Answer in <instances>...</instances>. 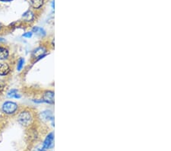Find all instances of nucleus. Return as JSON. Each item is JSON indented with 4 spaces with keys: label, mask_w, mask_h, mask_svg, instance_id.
<instances>
[{
    "label": "nucleus",
    "mask_w": 171,
    "mask_h": 151,
    "mask_svg": "<svg viewBox=\"0 0 171 151\" xmlns=\"http://www.w3.org/2000/svg\"><path fill=\"white\" fill-rule=\"evenodd\" d=\"M46 49L43 47H40L34 50V51L32 53V57L34 59H40L42 56H43L46 53Z\"/></svg>",
    "instance_id": "5"
},
{
    "label": "nucleus",
    "mask_w": 171,
    "mask_h": 151,
    "mask_svg": "<svg viewBox=\"0 0 171 151\" xmlns=\"http://www.w3.org/2000/svg\"><path fill=\"white\" fill-rule=\"evenodd\" d=\"M18 110V104L13 101H5L2 104V111L7 114H12Z\"/></svg>",
    "instance_id": "2"
},
{
    "label": "nucleus",
    "mask_w": 171,
    "mask_h": 151,
    "mask_svg": "<svg viewBox=\"0 0 171 151\" xmlns=\"http://www.w3.org/2000/svg\"><path fill=\"white\" fill-rule=\"evenodd\" d=\"M8 55H9V53L6 48L0 47V59L3 60V59H7L8 57Z\"/></svg>",
    "instance_id": "9"
},
{
    "label": "nucleus",
    "mask_w": 171,
    "mask_h": 151,
    "mask_svg": "<svg viewBox=\"0 0 171 151\" xmlns=\"http://www.w3.org/2000/svg\"><path fill=\"white\" fill-rule=\"evenodd\" d=\"M18 122L24 126H28L32 120V116L30 111H23L19 114L18 117Z\"/></svg>",
    "instance_id": "1"
},
{
    "label": "nucleus",
    "mask_w": 171,
    "mask_h": 151,
    "mask_svg": "<svg viewBox=\"0 0 171 151\" xmlns=\"http://www.w3.org/2000/svg\"><path fill=\"white\" fill-rule=\"evenodd\" d=\"M30 5L34 8L38 9L43 5V0H30Z\"/></svg>",
    "instance_id": "8"
},
{
    "label": "nucleus",
    "mask_w": 171,
    "mask_h": 151,
    "mask_svg": "<svg viewBox=\"0 0 171 151\" xmlns=\"http://www.w3.org/2000/svg\"><path fill=\"white\" fill-rule=\"evenodd\" d=\"M2 2H9V1H11V0H0Z\"/></svg>",
    "instance_id": "15"
},
{
    "label": "nucleus",
    "mask_w": 171,
    "mask_h": 151,
    "mask_svg": "<svg viewBox=\"0 0 171 151\" xmlns=\"http://www.w3.org/2000/svg\"><path fill=\"white\" fill-rule=\"evenodd\" d=\"M24 59L23 58H21V59L18 60V66H17V69L18 71H21L22 69L23 66H24Z\"/></svg>",
    "instance_id": "13"
},
{
    "label": "nucleus",
    "mask_w": 171,
    "mask_h": 151,
    "mask_svg": "<svg viewBox=\"0 0 171 151\" xmlns=\"http://www.w3.org/2000/svg\"><path fill=\"white\" fill-rule=\"evenodd\" d=\"M31 36H32V33H31V32H27V33H25V34H23V37H27V38H30V37H31Z\"/></svg>",
    "instance_id": "14"
},
{
    "label": "nucleus",
    "mask_w": 171,
    "mask_h": 151,
    "mask_svg": "<svg viewBox=\"0 0 171 151\" xmlns=\"http://www.w3.org/2000/svg\"><path fill=\"white\" fill-rule=\"evenodd\" d=\"M41 116L43 118L46 119V120H53V115H52L51 111H46L41 113Z\"/></svg>",
    "instance_id": "12"
},
{
    "label": "nucleus",
    "mask_w": 171,
    "mask_h": 151,
    "mask_svg": "<svg viewBox=\"0 0 171 151\" xmlns=\"http://www.w3.org/2000/svg\"><path fill=\"white\" fill-rule=\"evenodd\" d=\"M1 27H2V25H1V24H0V29H1Z\"/></svg>",
    "instance_id": "16"
},
{
    "label": "nucleus",
    "mask_w": 171,
    "mask_h": 151,
    "mask_svg": "<svg viewBox=\"0 0 171 151\" xmlns=\"http://www.w3.org/2000/svg\"><path fill=\"white\" fill-rule=\"evenodd\" d=\"M53 140H54V135L53 133H50V134L47 135V137L45 139L43 144V149H50L53 145Z\"/></svg>",
    "instance_id": "4"
},
{
    "label": "nucleus",
    "mask_w": 171,
    "mask_h": 151,
    "mask_svg": "<svg viewBox=\"0 0 171 151\" xmlns=\"http://www.w3.org/2000/svg\"><path fill=\"white\" fill-rule=\"evenodd\" d=\"M22 18L25 21L30 22V21H32L33 20H34V14L31 11H26L24 14H23Z\"/></svg>",
    "instance_id": "7"
},
{
    "label": "nucleus",
    "mask_w": 171,
    "mask_h": 151,
    "mask_svg": "<svg viewBox=\"0 0 171 151\" xmlns=\"http://www.w3.org/2000/svg\"><path fill=\"white\" fill-rule=\"evenodd\" d=\"M33 32L35 33L37 35L41 36V37H43V36L46 35V31H45L42 27H34V28H33Z\"/></svg>",
    "instance_id": "10"
},
{
    "label": "nucleus",
    "mask_w": 171,
    "mask_h": 151,
    "mask_svg": "<svg viewBox=\"0 0 171 151\" xmlns=\"http://www.w3.org/2000/svg\"><path fill=\"white\" fill-rule=\"evenodd\" d=\"M10 66L8 63H0V76H6L9 73Z\"/></svg>",
    "instance_id": "6"
},
{
    "label": "nucleus",
    "mask_w": 171,
    "mask_h": 151,
    "mask_svg": "<svg viewBox=\"0 0 171 151\" xmlns=\"http://www.w3.org/2000/svg\"><path fill=\"white\" fill-rule=\"evenodd\" d=\"M8 97L9 98H19L20 95L18 94V90L16 89H11L8 92Z\"/></svg>",
    "instance_id": "11"
},
{
    "label": "nucleus",
    "mask_w": 171,
    "mask_h": 151,
    "mask_svg": "<svg viewBox=\"0 0 171 151\" xmlns=\"http://www.w3.org/2000/svg\"><path fill=\"white\" fill-rule=\"evenodd\" d=\"M42 101L48 104H54V92L53 91H46L43 95Z\"/></svg>",
    "instance_id": "3"
}]
</instances>
